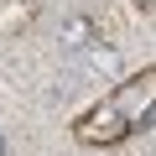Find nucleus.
Segmentation results:
<instances>
[{"instance_id":"nucleus-1","label":"nucleus","mask_w":156,"mask_h":156,"mask_svg":"<svg viewBox=\"0 0 156 156\" xmlns=\"http://www.w3.org/2000/svg\"><path fill=\"white\" fill-rule=\"evenodd\" d=\"M62 37H68V47H89V37H94V26H89L83 16H73V21L62 26Z\"/></svg>"},{"instance_id":"nucleus-2","label":"nucleus","mask_w":156,"mask_h":156,"mask_svg":"<svg viewBox=\"0 0 156 156\" xmlns=\"http://www.w3.org/2000/svg\"><path fill=\"white\" fill-rule=\"evenodd\" d=\"M151 125H156V104H146V109H140V130H151Z\"/></svg>"},{"instance_id":"nucleus-3","label":"nucleus","mask_w":156,"mask_h":156,"mask_svg":"<svg viewBox=\"0 0 156 156\" xmlns=\"http://www.w3.org/2000/svg\"><path fill=\"white\" fill-rule=\"evenodd\" d=\"M0 156H5V135H0Z\"/></svg>"}]
</instances>
